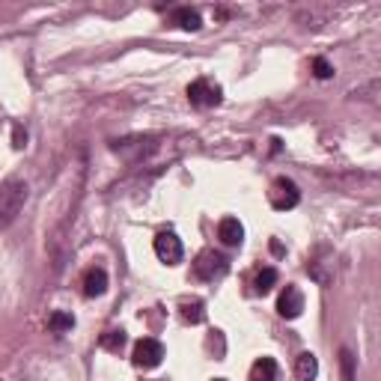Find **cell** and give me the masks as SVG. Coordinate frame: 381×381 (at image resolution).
Returning <instances> with one entry per match:
<instances>
[{
  "instance_id": "1",
  "label": "cell",
  "mask_w": 381,
  "mask_h": 381,
  "mask_svg": "<svg viewBox=\"0 0 381 381\" xmlns=\"http://www.w3.org/2000/svg\"><path fill=\"white\" fill-rule=\"evenodd\" d=\"M27 194H30L27 182L15 179V176L0 185V233L18 218V212L24 209V202H27Z\"/></svg>"
},
{
  "instance_id": "19",
  "label": "cell",
  "mask_w": 381,
  "mask_h": 381,
  "mask_svg": "<svg viewBox=\"0 0 381 381\" xmlns=\"http://www.w3.org/2000/svg\"><path fill=\"white\" fill-rule=\"evenodd\" d=\"M12 146H15V149L27 146V131H24L21 125H15V131H12Z\"/></svg>"
},
{
  "instance_id": "12",
  "label": "cell",
  "mask_w": 381,
  "mask_h": 381,
  "mask_svg": "<svg viewBox=\"0 0 381 381\" xmlns=\"http://www.w3.org/2000/svg\"><path fill=\"white\" fill-rule=\"evenodd\" d=\"M173 21L179 24L182 30H200L202 27V18H200V12L197 9H188V6H182V9H176V15H173Z\"/></svg>"
},
{
  "instance_id": "15",
  "label": "cell",
  "mask_w": 381,
  "mask_h": 381,
  "mask_svg": "<svg viewBox=\"0 0 381 381\" xmlns=\"http://www.w3.org/2000/svg\"><path fill=\"white\" fill-rule=\"evenodd\" d=\"M98 346H101V349H108V351H120V349L125 346V331H122V328L105 331V334H101V340H98Z\"/></svg>"
},
{
  "instance_id": "4",
  "label": "cell",
  "mask_w": 381,
  "mask_h": 381,
  "mask_svg": "<svg viewBox=\"0 0 381 381\" xmlns=\"http://www.w3.org/2000/svg\"><path fill=\"white\" fill-rule=\"evenodd\" d=\"M226 269H230V262L214 250H202L194 262V274L200 277V280H218V277L226 274Z\"/></svg>"
},
{
  "instance_id": "3",
  "label": "cell",
  "mask_w": 381,
  "mask_h": 381,
  "mask_svg": "<svg viewBox=\"0 0 381 381\" xmlns=\"http://www.w3.org/2000/svg\"><path fill=\"white\" fill-rule=\"evenodd\" d=\"M131 358H134V366H141V370H155L164 361V346L155 337H143V340H137Z\"/></svg>"
},
{
  "instance_id": "2",
  "label": "cell",
  "mask_w": 381,
  "mask_h": 381,
  "mask_svg": "<svg viewBox=\"0 0 381 381\" xmlns=\"http://www.w3.org/2000/svg\"><path fill=\"white\" fill-rule=\"evenodd\" d=\"M269 200H271V206L277 212H289V209H295L301 202V190H298V185L292 179H286V176H277V179L271 182Z\"/></svg>"
},
{
  "instance_id": "17",
  "label": "cell",
  "mask_w": 381,
  "mask_h": 381,
  "mask_svg": "<svg viewBox=\"0 0 381 381\" xmlns=\"http://www.w3.org/2000/svg\"><path fill=\"white\" fill-rule=\"evenodd\" d=\"M340 366H342V381H354V354L349 349L340 351Z\"/></svg>"
},
{
  "instance_id": "6",
  "label": "cell",
  "mask_w": 381,
  "mask_h": 381,
  "mask_svg": "<svg viewBox=\"0 0 381 381\" xmlns=\"http://www.w3.org/2000/svg\"><path fill=\"white\" fill-rule=\"evenodd\" d=\"M182 241H179V235L176 233H158L155 235V257L161 259V262H167V265H179L182 262Z\"/></svg>"
},
{
  "instance_id": "18",
  "label": "cell",
  "mask_w": 381,
  "mask_h": 381,
  "mask_svg": "<svg viewBox=\"0 0 381 381\" xmlns=\"http://www.w3.org/2000/svg\"><path fill=\"white\" fill-rule=\"evenodd\" d=\"M313 75H316V78H322V81H328V78L334 75V66H331V63H328L325 57H316V60H313Z\"/></svg>"
},
{
  "instance_id": "8",
  "label": "cell",
  "mask_w": 381,
  "mask_h": 381,
  "mask_svg": "<svg viewBox=\"0 0 381 381\" xmlns=\"http://www.w3.org/2000/svg\"><path fill=\"white\" fill-rule=\"evenodd\" d=\"M108 292V271L105 269H90L84 274V295L86 298H98Z\"/></svg>"
},
{
  "instance_id": "14",
  "label": "cell",
  "mask_w": 381,
  "mask_h": 381,
  "mask_svg": "<svg viewBox=\"0 0 381 381\" xmlns=\"http://www.w3.org/2000/svg\"><path fill=\"white\" fill-rule=\"evenodd\" d=\"M182 319L190 322V325H200L206 319V307H202V301H182Z\"/></svg>"
},
{
  "instance_id": "9",
  "label": "cell",
  "mask_w": 381,
  "mask_h": 381,
  "mask_svg": "<svg viewBox=\"0 0 381 381\" xmlns=\"http://www.w3.org/2000/svg\"><path fill=\"white\" fill-rule=\"evenodd\" d=\"M218 238L226 247H235V245H241V238H245V226H241L238 218H224L218 224Z\"/></svg>"
},
{
  "instance_id": "11",
  "label": "cell",
  "mask_w": 381,
  "mask_h": 381,
  "mask_svg": "<svg viewBox=\"0 0 381 381\" xmlns=\"http://www.w3.org/2000/svg\"><path fill=\"white\" fill-rule=\"evenodd\" d=\"M247 381H277V363L271 358H259L250 366V378Z\"/></svg>"
},
{
  "instance_id": "13",
  "label": "cell",
  "mask_w": 381,
  "mask_h": 381,
  "mask_svg": "<svg viewBox=\"0 0 381 381\" xmlns=\"http://www.w3.org/2000/svg\"><path fill=\"white\" fill-rule=\"evenodd\" d=\"M48 328L54 334H66V331H72L75 328V316L72 313H63V310H54L48 316Z\"/></svg>"
},
{
  "instance_id": "20",
  "label": "cell",
  "mask_w": 381,
  "mask_h": 381,
  "mask_svg": "<svg viewBox=\"0 0 381 381\" xmlns=\"http://www.w3.org/2000/svg\"><path fill=\"white\" fill-rule=\"evenodd\" d=\"M214 381H224V378H214Z\"/></svg>"
},
{
  "instance_id": "10",
  "label": "cell",
  "mask_w": 381,
  "mask_h": 381,
  "mask_svg": "<svg viewBox=\"0 0 381 381\" xmlns=\"http://www.w3.org/2000/svg\"><path fill=\"white\" fill-rule=\"evenodd\" d=\"M295 375H298V381H316V375H319V361H316V354H313V351L298 354Z\"/></svg>"
},
{
  "instance_id": "5",
  "label": "cell",
  "mask_w": 381,
  "mask_h": 381,
  "mask_svg": "<svg viewBox=\"0 0 381 381\" xmlns=\"http://www.w3.org/2000/svg\"><path fill=\"white\" fill-rule=\"evenodd\" d=\"M188 98H190V105H197V108H214V105H221L224 90L218 84L200 78V81H194L188 86Z\"/></svg>"
},
{
  "instance_id": "7",
  "label": "cell",
  "mask_w": 381,
  "mask_h": 381,
  "mask_svg": "<svg viewBox=\"0 0 381 381\" xmlns=\"http://www.w3.org/2000/svg\"><path fill=\"white\" fill-rule=\"evenodd\" d=\"M277 313H280L283 319H298L304 313V295L298 286H286L280 292V298H277Z\"/></svg>"
},
{
  "instance_id": "16",
  "label": "cell",
  "mask_w": 381,
  "mask_h": 381,
  "mask_svg": "<svg viewBox=\"0 0 381 381\" xmlns=\"http://www.w3.org/2000/svg\"><path fill=\"white\" fill-rule=\"evenodd\" d=\"M277 269H262L259 274H257V280H253V286H257V292L259 295H265V292H271L274 289V283H277Z\"/></svg>"
}]
</instances>
